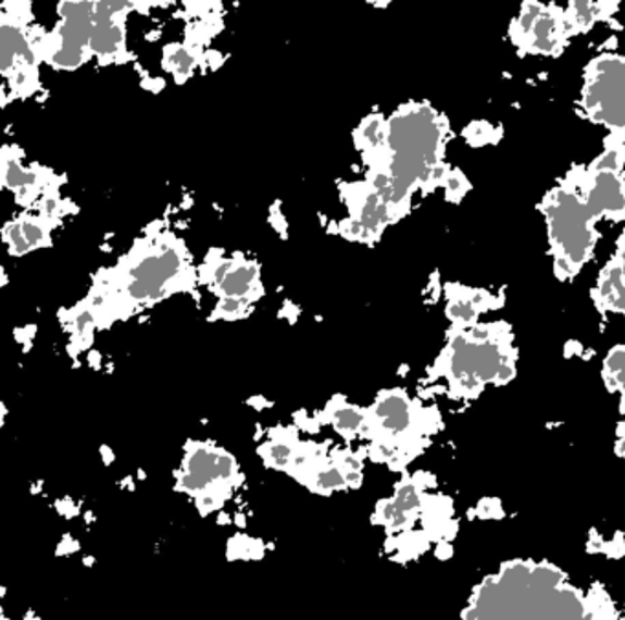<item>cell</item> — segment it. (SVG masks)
Returning <instances> with one entry per match:
<instances>
[{
  "mask_svg": "<svg viewBox=\"0 0 625 620\" xmlns=\"http://www.w3.org/2000/svg\"><path fill=\"white\" fill-rule=\"evenodd\" d=\"M189 478L186 485L191 492L202 494V492L216 491V481L223 485H228L226 481L232 480L234 475V464L228 457L218 454V451L199 450L195 454L193 459L189 461Z\"/></svg>",
  "mask_w": 625,
  "mask_h": 620,
  "instance_id": "cell-1",
  "label": "cell"
}]
</instances>
